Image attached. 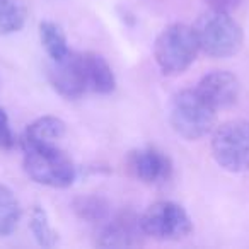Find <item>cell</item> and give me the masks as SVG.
<instances>
[{"label":"cell","mask_w":249,"mask_h":249,"mask_svg":"<svg viewBox=\"0 0 249 249\" xmlns=\"http://www.w3.org/2000/svg\"><path fill=\"white\" fill-rule=\"evenodd\" d=\"M26 174L35 183L50 188H69L77 178V167L58 143H21Z\"/></svg>","instance_id":"6da1fadb"},{"label":"cell","mask_w":249,"mask_h":249,"mask_svg":"<svg viewBox=\"0 0 249 249\" xmlns=\"http://www.w3.org/2000/svg\"><path fill=\"white\" fill-rule=\"evenodd\" d=\"M200 52L212 58H231L242 48L244 33L229 12L208 9L191 26Z\"/></svg>","instance_id":"7a4b0ae2"},{"label":"cell","mask_w":249,"mask_h":249,"mask_svg":"<svg viewBox=\"0 0 249 249\" xmlns=\"http://www.w3.org/2000/svg\"><path fill=\"white\" fill-rule=\"evenodd\" d=\"M169 121L174 132L184 140H200L213 132L217 109L212 107L196 89H183L171 99Z\"/></svg>","instance_id":"3957f363"},{"label":"cell","mask_w":249,"mask_h":249,"mask_svg":"<svg viewBox=\"0 0 249 249\" xmlns=\"http://www.w3.org/2000/svg\"><path fill=\"white\" fill-rule=\"evenodd\" d=\"M200 52L191 26L174 22L157 35L154 43V58L164 75H179L186 72Z\"/></svg>","instance_id":"277c9868"},{"label":"cell","mask_w":249,"mask_h":249,"mask_svg":"<svg viewBox=\"0 0 249 249\" xmlns=\"http://www.w3.org/2000/svg\"><path fill=\"white\" fill-rule=\"evenodd\" d=\"M212 156L224 171L249 173V121L231 120L213 128Z\"/></svg>","instance_id":"5b68a950"},{"label":"cell","mask_w":249,"mask_h":249,"mask_svg":"<svg viewBox=\"0 0 249 249\" xmlns=\"http://www.w3.org/2000/svg\"><path fill=\"white\" fill-rule=\"evenodd\" d=\"M140 224L145 235L159 241H181L193 232L188 212L176 201L160 200L152 203L142 215Z\"/></svg>","instance_id":"8992f818"},{"label":"cell","mask_w":249,"mask_h":249,"mask_svg":"<svg viewBox=\"0 0 249 249\" xmlns=\"http://www.w3.org/2000/svg\"><path fill=\"white\" fill-rule=\"evenodd\" d=\"M48 79L53 89L67 99H79L89 92L84 53L72 52L60 62H53L48 69Z\"/></svg>","instance_id":"52a82bcc"},{"label":"cell","mask_w":249,"mask_h":249,"mask_svg":"<svg viewBox=\"0 0 249 249\" xmlns=\"http://www.w3.org/2000/svg\"><path fill=\"white\" fill-rule=\"evenodd\" d=\"M147 237L140 217L132 210L111 215L99 229L96 244L101 248H132Z\"/></svg>","instance_id":"ba28073f"},{"label":"cell","mask_w":249,"mask_h":249,"mask_svg":"<svg viewBox=\"0 0 249 249\" xmlns=\"http://www.w3.org/2000/svg\"><path fill=\"white\" fill-rule=\"evenodd\" d=\"M126 169L135 179L145 184H164L173 176L169 156L156 147L132 150L126 157Z\"/></svg>","instance_id":"9c48e42d"},{"label":"cell","mask_w":249,"mask_h":249,"mask_svg":"<svg viewBox=\"0 0 249 249\" xmlns=\"http://www.w3.org/2000/svg\"><path fill=\"white\" fill-rule=\"evenodd\" d=\"M201 97L215 109H227L234 106L241 94V82L227 70H215L203 77L195 87Z\"/></svg>","instance_id":"30bf717a"},{"label":"cell","mask_w":249,"mask_h":249,"mask_svg":"<svg viewBox=\"0 0 249 249\" xmlns=\"http://www.w3.org/2000/svg\"><path fill=\"white\" fill-rule=\"evenodd\" d=\"M84 63H86V75L89 92L96 94H111L116 87V77L111 65L101 55L92 52L84 53Z\"/></svg>","instance_id":"8fae6325"},{"label":"cell","mask_w":249,"mask_h":249,"mask_svg":"<svg viewBox=\"0 0 249 249\" xmlns=\"http://www.w3.org/2000/svg\"><path fill=\"white\" fill-rule=\"evenodd\" d=\"M65 123L56 116H41L35 120L21 137V143H58L65 135Z\"/></svg>","instance_id":"7c38bea8"},{"label":"cell","mask_w":249,"mask_h":249,"mask_svg":"<svg viewBox=\"0 0 249 249\" xmlns=\"http://www.w3.org/2000/svg\"><path fill=\"white\" fill-rule=\"evenodd\" d=\"M72 210L80 220L94 225H103L113 215L111 203L99 195H84V196L73 198Z\"/></svg>","instance_id":"4fadbf2b"},{"label":"cell","mask_w":249,"mask_h":249,"mask_svg":"<svg viewBox=\"0 0 249 249\" xmlns=\"http://www.w3.org/2000/svg\"><path fill=\"white\" fill-rule=\"evenodd\" d=\"M39 41L52 62H60L70 53L65 33L53 21L39 22Z\"/></svg>","instance_id":"5bb4252c"},{"label":"cell","mask_w":249,"mask_h":249,"mask_svg":"<svg viewBox=\"0 0 249 249\" xmlns=\"http://www.w3.org/2000/svg\"><path fill=\"white\" fill-rule=\"evenodd\" d=\"M21 203L9 186L0 183V237H7L21 220Z\"/></svg>","instance_id":"9a60e30c"},{"label":"cell","mask_w":249,"mask_h":249,"mask_svg":"<svg viewBox=\"0 0 249 249\" xmlns=\"http://www.w3.org/2000/svg\"><path fill=\"white\" fill-rule=\"evenodd\" d=\"M28 9L22 0H0V36L21 31L26 24Z\"/></svg>","instance_id":"2e32d148"},{"label":"cell","mask_w":249,"mask_h":249,"mask_svg":"<svg viewBox=\"0 0 249 249\" xmlns=\"http://www.w3.org/2000/svg\"><path fill=\"white\" fill-rule=\"evenodd\" d=\"M29 231L36 239V242L43 248H53L58 242V232L53 229L48 212L41 205L33 207L31 215H29Z\"/></svg>","instance_id":"e0dca14e"},{"label":"cell","mask_w":249,"mask_h":249,"mask_svg":"<svg viewBox=\"0 0 249 249\" xmlns=\"http://www.w3.org/2000/svg\"><path fill=\"white\" fill-rule=\"evenodd\" d=\"M16 145V137L11 128V121H9L7 113L4 107H0V149L9 150Z\"/></svg>","instance_id":"ac0fdd59"},{"label":"cell","mask_w":249,"mask_h":249,"mask_svg":"<svg viewBox=\"0 0 249 249\" xmlns=\"http://www.w3.org/2000/svg\"><path fill=\"white\" fill-rule=\"evenodd\" d=\"M205 4L208 5V9H215V11H224V12H231L232 9H235L241 0H203Z\"/></svg>","instance_id":"d6986e66"}]
</instances>
